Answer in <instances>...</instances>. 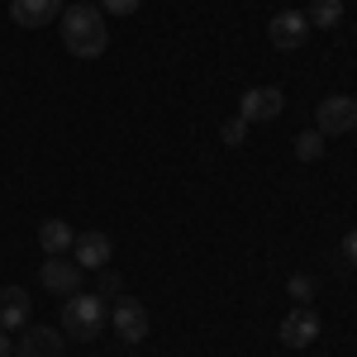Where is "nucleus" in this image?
I'll use <instances>...</instances> for the list:
<instances>
[{"label": "nucleus", "mask_w": 357, "mask_h": 357, "mask_svg": "<svg viewBox=\"0 0 357 357\" xmlns=\"http://www.w3.org/2000/svg\"><path fill=\"white\" fill-rule=\"evenodd\" d=\"M62 48L72 57H100L110 48V24H105V10L96 0H77L62 10Z\"/></svg>", "instance_id": "1"}, {"label": "nucleus", "mask_w": 357, "mask_h": 357, "mask_svg": "<svg viewBox=\"0 0 357 357\" xmlns=\"http://www.w3.org/2000/svg\"><path fill=\"white\" fill-rule=\"evenodd\" d=\"M105 324H110V305H105V296H86V291L67 296V305H62V329L72 333V338L91 343V338L105 333Z\"/></svg>", "instance_id": "2"}, {"label": "nucleus", "mask_w": 357, "mask_h": 357, "mask_svg": "<svg viewBox=\"0 0 357 357\" xmlns=\"http://www.w3.org/2000/svg\"><path fill=\"white\" fill-rule=\"evenodd\" d=\"M314 129H319L324 138L353 134L357 129V100L353 96H324V100L314 105Z\"/></svg>", "instance_id": "3"}, {"label": "nucleus", "mask_w": 357, "mask_h": 357, "mask_svg": "<svg viewBox=\"0 0 357 357\" xmlns=\"http://www.w3.org/2000/svg\"><path fill=\"white\" fill-rule=\"evenodd\" d=\"M305 38H310V20H305V10H281V15H272V24H267V43H272L276 53H296V48H305Z\"/></svg>", "instance_id": "4"}, {"label": "nucleus", "mask_w": 357, "mask_h": 357, "mask_svg": "<svg viewBox=\"0 0 357 357\" xmlns=\"http://www.w3.org/2000/svg\"><path fill=\"white\" fill-rule=\"evenodd\" d=\"M281 110H286V96L276 86H252V91H243V100H238V119H248V124H267Z\"/></svg>", "instance_id": "5"}, {"label": "nucleus", "mask_w": 357, "mask_h": 357, "mask_svg": "<svg viewBox=\"0 0 357 357\" xmlns=\"http://www.w3.org/2000/svg\"><path fill=\"white\" fill-rule=\"evenodd\" d=\"M276 333H281L286 348H310V343L319 338V314H314L310 305H296V310L281 319V329H276Z\"/></svg>", "instance_id": "6"}, {"label": "nucleus", "mask_w": 357, "mask_h": 357, "mask_svg": "<svg viewBox=\"0 0 357 357\" xmlns=\"http://www.w3.org/2000/svg\"><path fill=\"white\" fill-rule=\"evenodd\" d=\"M110 324H114V333H119L124 343H143V338H148V310L124 296V301H114Z\"/></svg>", "instance_id": "7"}, {"label": "nucleus", "mask_w": 357, "mask_h": 357, "mask_svg": "<svg viewBox=\"0 0 357 357\" xmlns=\"http://www.w3.org/2000/svg\"><path fill=\"white\" fill-rule=\"evenodd\" d=\"M62 0H10V20L20 29H43L53 24V20H62Z\"/></svg>", "instance_id": "8"}, {"label": "nucleus", "mask_w": 357, "mask_h": 357, "mask_svg": "<svg viewBox=\"0 0 357 357\" xmlns=\"http://www.w3.org/2000/svg\"><path fill=\"white\" fill-rule=\"evenodd\" d=\"M38 281H43L53 296H77V291H82V267H77L72 257H48L43 272H38Z\"/></svg>", "instance_id": "9"}, {"label": "nucleus", "mask_w": 357, "mask_h": 357, "mask_svg": "<svg viewBox=\"0 0 357 357\" xmlns=\"http://www.w3.org/2000/svg\"><path fill=\"white\" fill-rule=\"evenodd\" d=\"M72 252H77V257H72V262H77V267H86V272H100V267H105V262H110V234H100V229H91V234H77V243H72Z\"/></svg>", "instance_id": "10"}, {"label": "nucleus", "mask_w": 357, "mask_h": 357, "mask_svg": "<svg viewBox=\"0 0 357 357\" xmlns=\"http://www.w3.org/2000/svg\"><path fill=\"white\" fill-rule=\"evenodd\" d=\"M29 314H33V296H29L24 286H5L0 291V329H24Z\"/></svg>", "instance_id": "11"}, {"label": "nucleus", "mask_w": 357, "mask_h": 357, "mask_svg": "<svg viewBox=\"0 0 357 357\" xmlns=\"http://www.w3.org/2000/svg\"><path fill=\"white\" fill-rule=\"evenodd\" d=\"M77 243V234H72V224L67 220H43L38 224V248L48 252V257H67Z\"/></svg>", "instance_id": "12"}, {"label": "nucleus", "mask_w": 357, "mask_h": 357, "mask_svg": "<svg viewBox=\"0 0 357 357\" xmlns=\"http://www.w3.org/2000/svg\"><path fill=\"white\" fill-rule=\"evenodd\" d=\"M15 357H62V333L53 329H29L15 343Z\"/></svg>", "instance_id": "13"}, {"label": "nucleus", "mask_w": 357, "mask_h": 357, "mask_svg": "<svg viewBox=\"0 0 357 357\" xmlns=\"http://www.w3.org/2000/svg\"><path fill=\"white\" fill-rule=\"evenodd\" d=\"M305 20H310V29H333L343 20V0H314Z\"/></svg>", "instance_id": "14"}, {"label": "nucleus", "mask_w": 357, "mask_h": 357, "mask_svg": "<svg viewBox=\"0 0 357 357\" xmlns=\"http://www.w3.org/2000/svg\"><path fill=\"white\" fill-rule=\"evenodd\" d=\"M319 153H324V134H319V129H310V134L296 138V158H301V162H314Z\"/></svg>", "instance_id": "15"}, {"label": "nucleus", "mask_w": 357, "mask_h": 357, "mask_svg": "<svg viewBox=\"0 0 357 357\" xmlns=\"http://www.w3.org/2000/svg\"><path fill=\"white\" fill-rule=\"evenodd\" d=\"M286 291H291V301H296V305H310V301H314V281H310L305 272L291 276V281H286Z\"/></svg>", "instance_id": "16"}, {"label": "nucleus", "mask_w": 357, "mask_h": 357, "mask_svg": "<svg viewBox=\"0 0 357 357\" xmlns=\"http://www.w3.org/2000/svg\"><path fill=\"white\" fill-rule=\"evenodd\" d=\"M224 143H229V148H238V143H243L248 138V119H238V114H234V119H224Z\"/></svg>", "instance_id": "17"}, {"label": "nucleus", "mask_w": 357, "mask_h": 357, "mask_svg": "<svg viewBox=\"0 0 357 357\" xmlns=\"http://www.w3.org/2000/svg\"><path fill=\"white\" fill-rule=\"evenodd\" d=\"M96 5H100L105 15H134V10L143 5V0H96Z\"/></svg>", "instance_id": "18"}, {"label": "nucleus", "mask_w": 357, "mask_h": 357, "mask_svg": "<svg viewBox=\"0 0 357 357\" xmlns=\"http://www.w3.org/2000/svg\"><path fill=\"white\" fill-rule=\"evenodd\" d=\"M119 286H124L119 272H105V267H100V296H119Z\"/></svg>", "instance_id": "19"}, {"label": "nucleus", "mask_w": 357, "mask_h": 357, "mask_svg": "<svg viewBox=\"0 0 357 357\" xmlns=\"http://www.w3.org/2000/svg\"><path fill=\"white\" fill-rule=\"evenodd\" d=\"M343 257H348V262H353V267H357V229H353V234H348V238H343Z\"/></svg>", "instance_id": "20"}, {"label": "nucleus", "mask_w": 357, "mask_h": 357, "mask_svg": "<svg viewBox=\"0 0 357 357\" xmlns=\"http://www.w3.org/2000/svg\"><path fill=\"white\" fill-rule=\"evenodd\" d=\"M0 357H15V343L5 338V329H0Z\"/></svg>", "instance_id": "21"}]
</instances>
